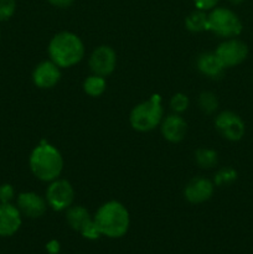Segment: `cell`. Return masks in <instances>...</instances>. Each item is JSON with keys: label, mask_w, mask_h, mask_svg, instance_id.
<instances>
[{"label": "cell", "mask_w": 253, "mask_h": 254, "mask_svg": "<svg viewBox=\"0 0 253 254\" xmlns=\"http://www.w3.org/2000/svg\"><path fill=\"white\" fill-rule=\"evenodd\" d=\"M79 233L82 235V237L86 238V240H89V241H96L102 236L98 226H97L96 222H94V218H92V220L89 221L87 225H84L83 228L79 231Z\"/></svg>", "instance_id": "24"}, {"label": "cell", "mask_w": 253, "mask_h": 254, "mask_svg": "<svg viewBox=\"0 0 253 254\" xmlns=\"http://www.w3.org/2000/svg\"><path fill=\"white\" fill-rule=\"evenodd\" d=\"M215 127L218 133L230 141L241 140L246 133L245 122L231 111L221 112L215 118Z\"/></svg>", "instance_id": "8"}, {"label": "cell", "mask_w": 253, "mask_h": 254, "mask_svg": "<svg viewBox=\"0 0 253 254\" xmlns=\"http://www.w3.org/2000/svg\"><path fill=\"white\" fill-rule=\"evenodd\" d=\"M59 254H60V253H59Z\"/></svg>", "instance_id": "31"}, {"label": "cell", "mask_w": 253, "mask_h": 254, "mask_svg": "<svg viewBox=\"0 0 253 254\" xmlns=\"http://www.w3.org/2000/svg\"><path fill=\"white\" fill-rule=\"evenodd\" d=\"M196 66L201 73L215 79L222 77L226 69L215 52H205V54L200 55L197 62H196Z\"/></svg>", "instance_id": "15"}, {"label": "cell", "mask_w": 253, "mask_h": 254, "mask_svg": "<svg viewBox=\"0 0 253 254\" xmlns=\"http://www.w3.org/2000/svg\"><path fill=\"white\" fill-rule=\"evenodd\" d=\"M16 207L21 212V215L26 216L29 218H39L46 212L47 201L36 192L26 191L17 195Z\"/></svg>", "instance_id": "11"}, {"label": "cell", "mask_w": 253, "mask_h": 254, "mask_svg": "<svg viewBox=\"0 0 253 254\" xmlns=\"http://www.w3.org/2000/svg\"><path fill=\"white\" fill-rule=\"evenodd\" d=\"M22 215L12 203L0 202V237H11L20 230Z\"/></svg>", "instance_id": "12"}, {"label": "cell", "mask_w": 253, "mask_h": 254, "mask_svg": "<svg viewBox=\"0 0 253 254\" xmlns=\"http://www.w3.org/2000/svg\"><path fill=\"white\" fill-rule=\"evenodd\" d=\"M164 109L161 106L160 94H153L148 101L136 104L130 112L129 122L136 131H150L163 121Z\"/></svg>", "instance_id": "4"}, {"label": "cell", "mask_w": 253, "mask_h": 254, "mask_svg": "<svg viewBox=\"0 0 253 254\" xmlns=\"http://www.w3.org/2000/svg\"><path fill=\"white\" fill-rule=\"evenodd\" d=\"M195 160L201 168L211 169L217 164L218 155L212 149L200 148L195 151Z\"/></svg>", "instance_id": "19"}, {"label": "cell", "mask_w": 253, "mask_h": 254, "mask_svg": "<svg viewBox=\"0 0 253 254\" xmlns=\"http://www.w3.org/2000/svg\"><path fill=\"white\" fill-rule=\"evenodd\" d=\"M49 55L51 61L55 62L60 68L72 67L83 59V42L73 32H59L50 41Z\"/></svg>", "instance_id": "3"}, {"label": "cell", "mask_w": 253, "mask_h": 254, "mask_svg": "<svg viewBox=\"0 0 253 254\" xmlns=\"http://www.w3.org/2000/svg\"><path fill=\"white\" fill-rule=\"evenodd\" d=\"M29 165L31 173L39 180L51 183L59 179L63 169V158L54 145L41 140L30 154Z\"/></svg>", "instance_id": "1"}, {"label": "cell", "mask_w": 253, "mask_h": 254, "mask_svg": "<svg viewBox=\"0 0 253 254\" xmlns=\"http://www.w3.org/2000/svg\"><path fill=\"white\" fill-rule=\"evenodd\" d=\"M188 131V123L179 114L168 116L161 123V134L170 143H179L183 140Z\"/></svg>", "instance_id": "14"}, {"label": "cell", "mask_w": 253, "mask_h": 254, "mask_svg": "<svg viewBox=\"0 0 253 254\" xmlns=\"http://www.w3.org/2000/svg\"><path fill=\"white\" fill-rule=\"evenodd\" d=\"M107 82L104 77L98 76V74H92L87 77L83 82V91L84 93L91 97H99L106 92Z\"/></svg>", "instance_id": "17"}, {"label": "cell", "mask_w": 253, "mask_h": 254, "mask_svg": "<svg viewBox=\"0 0 253 254\" xmlns=\"http://www.w3.org/2000/svg\"><path fill=\"white\" fill-rule=\"evenodd\" d=\"M61 79V71L55 62L44 61L35 67L32 72V82L41 89H49L56 86Z\"/></svg>", "instance_id": "10"}, {"label": "cell", "mask_w": 253, "mask_h": 254, "mask_svg": "<svg viewBox=\"0 0 253 254\" xmlns=\"http://www.w3.org/2000/svg\"><path fill=\"white\" fill-rule=\"evenodd\" d=\"M228 1H230L231 4H233V5H240V4H242L245 0H228Z\"/></svg>", "instance_id": "29"}, {"label": "cell", "mask_w": 253, "mask_h": 254, "mask_svg": "<svg viewBox=\"0 0 253 254\" xmlns=\"http://www.w3.org/2000/svg\"><path fill=\"white\" fill-rule=\"evenodd\" d=\"M117 55L112 47L102 45L97 47L89 57V67L93 74L106 77L116 69Z\"/></svg>", "instance_id": "9"}, {"label": "cell", "mask_w": 253, "mask_h": 254, "mask_svg": "<svg viewBox=\"0 0 253 254\" xmlns=\"http://www.w3.org/2000/svg\"><path fill=\"white\" fill-rule=\"evenodd\" d=\"M185 26L191 32L207 31V15L202 10H196L191 12L186 16Z\"/></svg>", "instance_id": "18"}, {"label": "cell", "mask_w": 253, "mask_h": 254, "mask_svg": "<svg viewBox=\"0 0 253 254\" xmlns=\"http://www.w3.org/2000/svg\"><path fill=\"white\" fill-rule=\"evenodd\" d=\"M218 1L220 0H193V4L197 10L206 11V10H212Z\"/></svg>", "instance_id": "26"}, {"label": "cell", "mask_w": 253, "mask_h": 254, "mask_svg": "<svg viewBox=\"0 0 253 254\" xmlns=\"http://www.w3.org/2000/svg\"><path fill=\"white\" fill-rule=\"evenodd\" d=\"M198 104L203 113L212 114L218 108V99L212 92H202L198 98Z\"/></svg>", "instance_id": "21"}, {"label": "cell", "mask_w": 253, "mask_h": 254, "mask_svg": "<svg viewBox=\"0 0 253 254\" xmlns=\"http://www.w3.org/2000/svg\"><path fill=\"white\" fill-rule=\"evenodd\" d=\"M243 25L236 12L227 7H213L207 15V31L225 39H232L242 34Z\"/></svg>", "instance_id": "5"}, {"label": "cell", "mask_w": 253, "mask_h": 254, "mask_svg": "<svg viewBox=\"0 0 253 254\" xmlns=\"http://www.w3.org/2000/svg\"><path fill=\"white\" fill-rule=\"evenodd\" d=\"M46 250L49 254H59L60 250H61V246H60L59 241L52 240L46 245Z\"/></svg>", "instance_id": "27"}, {"label": "cell", "mask_w": 253, "mask_h": 254, "mask_svg": "<svg viewBox=\"0 0 253 254\" xmlns=\"http://www.w3.org/2000/svg\"><path fill=\"white\" fill-rule=\"evenodd\" d=\"M16 11L15 0H0V21H7Z\"/></svg>", "instance_id": "23"}, {"label": "cell", "mask_w": 253, "mask_h": 254, "mask_svg": "<svg viewBox=\"0 0 253 254\" xmlns=\"http://www.w3.org/2000/svg\"><path fill=\"white\" fill-rule=\"evenodd\" d=\"M74 200V190L71 183L63 179L51 181L46 191L47 205L55 211H63L71 207Z\"/></svg>", "instance_id": "7"}, {"label": "cell", "mask_w": 253, "mask_h": 254, "mask_svg": "<svg viewBox=\"0 0 253 254\" xmlns=\"http://www.w3.org/2000/svg\"><path fill=\"white\" fill-rule=\"evenodd\" d=\"M15 198V190L11 184H1L0 185V202L11 203Z\"/></svg>", "instance_id": "25"}, {"label": "cell", "mask_w": 253, "mask_h": 254, "mask_svg": "<svg viewBox=\"0 0 253 254\" xmlns=\"http://www.w3.org/2000/svg\"><path fill=\"white\" fill-rule=\"evenodd\" d=\"M92 218L93 217H91L88 210L84 208L83 206H71V207L67 208V223L72 230L77 231V232H79L83 228V226L87 225Z\"/></svg>", "instance_id": "16"}, {"label": "cell", "mask_w": 253, "mask_h": 254, "mask_svg": "<svg viewBox=\"0 0 253 254\" xmlns=\"http://www.w3.org/2000/svg\"><path fill=\"white\" fill-rule=\"evenodd\" d=\"M94 222L102 236L108 238H121L128 232L130 216L128 210L119 201H108L97 210Z\"/></svg>", "instance_id": "2"}, {"label": "cell", "mask_w": 253, "mask_h": 254, "mask_svg": "<svg viewBox=\"0 0 253 254\" xmlns=\"http://www.w3.org/2000/svg\"><path fill=\"white\" fill-rule=\"evenodd\" d=\"M248 46L241 40L232 37L226 39L216 49L215 54L225 68L235 67L246 61L248 57Z\"/></svg>", "instance_id": "6"}, {"label": "cell", "mask_w": 253, "mask_h": 254, "mask_svg": "<svg viewBox=\"0 0 253 254\" xmlns=\"http://www.w3.org/2000/svg\"><path fill=\"white\" fill-rule=\"evenodd\" d=\"M74 0H49V2L51 5L56 7H61V9H64V7H69L72 4H73Z\"/></svg>", "instance_id": "28"}, {"label": "cell", "mask_w": 253, "mask_h": 254, "mask_svg": "<svg viewBox=\"0 0 253 254\" xmlns=\"http://www.w3.org/2000/svg\"><path fill=\"white\" fill-rule=\"evenodd\" d=\"M237 171L231 166L227 168H222L216 173L215 179H213V184L216 186H223V185H231L237 180Z\"/></svg>", "instance_id": "20"}, {"label": "cell", "mask_w": 253, "mask_h": 254, "mask_svg": "<svg viewBox=\"0 0 253 254\" xmlns=\"http://www.w3.org/2000/svg\"><path fill=\"white\" fill-rule=\"evenodd\" d=\"M0 37H1V31H0Z\"/></svg>", "instance_id": "30"}, {"label": "cell", "mask_w": 253, "mask_h": 254, "mask_svg": "<svg viewBox=\"0 0 253 254\" xmlns=\"http://www.w3.org/2000/svg\"><path fill=\"white\" fill-rule=\"evenodd\" d=\"M215 184L206 178H193L188 183L184 190V196L191 203H202L210 200L213 195Z\"/></svg>", "instance_id": "13"}, {"label": "cell", "mask_w": 253, "mask_h": 254, "mask_svg": "<svg viewBox=\"0 0 253 254\" xmlns=\"http://www.w3.org/2000/svg\"><path fill=\"white\" fill-rule=\"evenodd\" d=\"M189 104H190L189 97L184 93L174 94L173 98H171L170 101L171 109H173L176 114L184 113V112L189 108Z\"/></svg>", "instance_id": "22"}]
</instances>
